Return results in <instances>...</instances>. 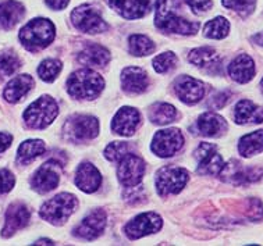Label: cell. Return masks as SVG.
<instances>
[{"label":"cell","mask_w":263,"mask_h":246,"mask_svg":"<svg viewBox=\"0 0 263 246\" xmlns=\"http://www.w3.org/2000/svg\"><path fill=\"white\" fill-rule=\"evenodd\" d=\"M105 88V81L93 70H78L67 80L68 93L80 100L96 99Z\"/></svg>","instance_id":"cell-1"},{"label":"cell","mask_w":263,"mask_h":246,"mask_svg":"<svg viewBox=\"0 0 263 246\" xmlns=\"http://www.w3.org/2000/svg\"><path fill=\"white\" fill-rule=\"evenodd\" d=\"M155 25L168 33L192 35L199 29V23H192L170 9V0H158L155 10Z\"/></svg>","instance_id":"cell-2"},{"label":"cell","mask_w":263,"mask_h":246,"mask_svg":"<svg viewBox=\"0 0 263 246\" xmlns=\"http://www.w3.org/2000/svg\"><path fill=\"white\" fill-rule=\"evenodd\" d=\"M54 24L48 18H34L20 31V41L31 52L49 46L54 39Z\"/></svg>","instance_id":"cell-3"},{"label":"cell","mask_w":263,"mask_h":246,"mask_svg":"<svg viewBox=\"0 0 263 246\" xmlns=\"http://www.w3.org/2000/svg\"><path fill=\"white\" fill-rule=\"evenodd\" d=\"M59 114V106L56 100L50 96H42L29 104L25 110L24 120L29 128L43 129L54 121Z\"/></svg>","instance_id":"cell-4"},{"label":"cell","mask_w":263,"mask_h":246,"mask_svg":"<svg viewBox=\"0 0 263 246\" xmlns=\"http://www.w3.org/2000/svg\"><path fill=\"white\" fill-rule=\"evenodd\" d=\"M77 198L71 194H59L49 199L41 207V217L54 225H62L74 213Z\"/></svg>","instance_id":"cell-5"},{"label":"cell","mask_w":263,"mask_h":246,"mask_svg":"<svg viewBox=\"0 0 263 246\" xmlns=\"http://www.w3.org/2000/svg\"><path fill=\"white\" fill-rule=\"evenodd\" d=\"M71 20L78 31L85 33H101L109 29V25L102 18L101 11L89 5L78 6L72 10Z\"/></svg>","instance_id":"cell-6"},{"label":"cell","mask_w":263,"mask_h":246,"mask_svg":"<svg viewBox=\"0 0 263 246\" xmlns=\"http://www.w3.org/2000/svg\"><path fill=\"white\" fill-rule=\"evenodd\" d=\"M188 177V171L182 167L166 166L158 171L155 184L162 196L178 194L187 185Z\"/></svg>","instance_id":"cell-7"},{"label":"cell","mask_w":263,"mask_h":246,"mask_svg":"<svg viewBox=\"0 0 263 246\" xmlns=\"http://www.w3.org/2000/svg\"><path fill=\"white\" fill-rule=\"evenodd\" d=\"M64 133L71 141L92 139L99 134V121L92 116H74L67 120Z\"/></svg>","instance_id":"cell-8"},{"label":"cell","mask_w":263,"mask_h":246,"mask_svg":"<svg viewBox=\"0 0 263 246\" xmlns=\"http://www.w3.org/2000/svg\"><path fill=\"white\" fill-rule=\"evenodd\" d=\"M184 138L180 129L168 128L158 131L153 137L152 150L159 157H172L182 147Z\"/></svg>","instance_id":"cell-9"},{"label":"cell","mask_w":263,"mask_h":246,"mask_svg":"<svg viewBox=\"0 0 263 246\" xmlns=\"http://www.w3.org/2000/svg\"><path fill=\"white\" fill-rule=\"evenodd\" d=\"M62 167L58 161L49 160L39 167L31 180V185L38 194H48L53 191L60 182Z\"/></svg>","instance_id":"cell-10"},{"label":"cell","mask_w":263,"mask_h":246,"mask_svg":"<svg viewBox=\"0 0 263 246\" xmlns=\"http://www.w3.org/2000/svg\"><path fill=\"white\" fill-rule=\"evenodd\" d=\"M195 157L198 160V173L202 175L220 174L224 163L223 157L217 153V147L213 143H201L195 150Z\"/></svg>","instance_id":"cell-11"},{"label":"cell","mask_w":263,"mask_h":246,"mask_svg":"<svg viewBox=\"0 0 263 246\" xmlns=\"http://www.w3.org/2000/svg\"><path fill=\"white\" fill-rule=\"evenodd\" d=\"M145 174V163L144 160L138 157L137 155H125L120 160L119 170L117 175L121 184L127 188H133L135 185H138Z\"/></svg>","instance_id":"cell-12"},{"label":"cell","mask_w":263,"mask_h":246,"mask_svg":"<svg viewBox=\"0 0 263 246\" xmlns=\"http://www.w3.org/2000/svg\"><path fill=\"white\" fill-rule=\"evenodd\" d=\"M162 224L163 221L159 214L148 212V213L139 214L133 221H129L125 225V234L129 239H139L145 235L158 232L162 228Z\"/></svg>","instance_id":"cell-13"},{"label":"cell","mask_w":263,"mask_h":246,"mask_svg":"<svg viewBox=\"0 0 263 246\" xmlns=\"http://www.w3.org/2000/svg\"><path fill=\"white\" fill-rule=\"evenodd\" d=\"M174 89H176L178 99L187 104L198 103L205 95V85L199 80L188 75L178 77Z\"/></svg>","instance_id":"cell-14"},{"label":"cell","mask_w":263,"mask_h":246,"mask_svg":"<svg viewBox=\"0 0 263 246\" xmlns=\"http://www.w3.org/2000/svg\"><path fill=\"white\" fill-rule=\"evenodd\" d=\"M263 170L255 168V167H244L237 161H230L229 164L223 167L220 177H223L229 182L234 184H244V182H254L262 178Z\"/></svg>","instance_id":"cell-15"},{"label":"cell","mask_w":263,"mask_h":246,"mask_svg":"<svg viewBox=\"0 0 263 246\" xmlns=\"http://www.w3.org/2000/svg\"><path fill=\"white\" fill-rule=\"evenodd\" d=\"M106 225V214L103 210H95L86 216L81 221V224L76 228L77 237L86 239V241H92L102 234L105 230Z\"/></svg>","instance_id":"cell-16"},{"label":"cell","mask_w":263,"mask_h":246,"mask_svg":"<svg viewBox=\"0 0 263 246\" xmlns=\"http://www.w3.org/2000/svg\"><path fill=\"white\" fill-rule=\"evenodd\" d=\"M141 117H139L138 110L133 107H123L116 113L111 129L113 133L119 134L121 137H131L137 131L139 125Z\"/></svg>","instance_id":"cell-17"},{"label":"cell","mask_w":263,"mask_h":246,"mask_svg":"<svg viewBox=\"0 0 263 246\" xmlns=\"http://www.w3.org/2000/svg\"><path fill=\"white\" fill-rule=\"evenodd\" d=\"M29 217H31V213H29L28 207L25 204H11L7 210V213H6L5 228H3L2 235L5 238L11 237L13 234H15L18 230L24 228L28 224Z\"/></svg>","instance_id":"cell-18"},{"label":"cell","mask_w":263,"mask_h":246,"mask_svg":"<svg viewBox=\"0 0 263 246\" xmlns=\"http://www.w3.org/2000/svg\"><path fill=\"white\" fill-rule=\"evenodd\" d=\"M102 184V177L99 170L91 163H82L77 168L76 185L86 194H93Z\"/></svg>","instance_id":"cell-19"},{"label":"cell","mask_w":263,"mask_h":246,"mask_svg":"<svg viewBox=\"0 0 263 246\" xmlns=\"http://www.w3.org/2000/svg\"><path fill=\"white\" fill-rule=\"evenodd\" d=\"M148 85V74L139 67H127L121 72V86L127 93H142Z\"/></svg>","instance_id":"cell-20"},{"label":"cell","mask_w":263,"mask_h":246,"mask_svg":"<svg viewBox=\"0 0 263 246\" xmlns=\"http://www.w3.org/2000/svg\"><path fill=\"white\" fill-rule=\"evenodd\" d=\"M109 5L121 17L127 20H137L148 13L151 0H109Z\"/></svg>","instance_id":"cell-21"},{"label":"cell","mask_w":263,"mask_h":246,"mask_svg":"<svg viewBox=\"0 0 263 246\" xmlns=\"http://www.w3.org/2000/svg\"><path fill=\"white\" fill-rule=\"evenodd\" d=\"M230 77L238 82V84H247L252 80L255 75V63L252 57L248 54H239L230 63L229 66Z\"/></svg>","instance_id":"cell-22"},{"label":"cell","mask_w":263,"mask_h":246,"mask_svg":"<svg viewBox=\"0 0 263 246\" xmlns=\"http://www.w3.org/2000/svg\"><path fill=\"white\" fill-rule=\"evenodd\" d=\"M25 9L17 0L0 2V29H11L24 17Z\"/></svg>","instance_id":"cell-23"},{"label":"cell","mask_w":263,"mask_h":246,"mask_svg":"<svg viewBox=\"0 0 263 246\" xmlns=\"http://www.w3.org/2000/svg\"><path fill=\"white\" fill-rule=\"evenodd\" d=\"M32 86H34L32 77L23 74V75L13 78L6 85L3 96H5V99L7 102H10V103H17V102H20V100L28 93L29 90L32 89Z\"/></svg>","instance_id":"cell-24"},{"label":"cell","mask_w":263,"mask_h":246,"mask_svg":"<svg viewBox=\"0 0 263 246\" xmlns=\"http://www.w3.org/2000/svg\"><path fill=\"white\" fill-rule=\"evenodd\" d=\"M188 60L194 66L208 70V71H216L220 68V57L212 48H198L191 50L188 54Z\"/></svg>","instance_id":"cell-25"},{"label":"cell","mask_w":263,"mask_h":246,"mask_svg":"<svg viewBox=\"0 0 263 246\" xmlns=\"http://www.w3.org/2000/svg\"><path fill=\"white\" fill-rule=\"evenodd\" d=\"M78 62L84 64V66L105 67L107 63L110 62V53L101 45L89 43L78 54Z\"/></svg>","instance_id":"cell-26"},{"label":"cell","mask_w":263,"mask_h":246,"mask_svg":"<svg viewBox=\"0 0 263 246\" xmlns=\"http://www.w3.org/2000/svg\"><path fill=\"white\" fill-rule=\"evenodd\" d=\"M198 129L205 137L215 138L226 133L227 124H226L224 119L219 114L206 111V113L201 114L199 119H198Z\"/></svg>","instance_id":"cell-27"},{"label":"cell","mask_w":263,"mask_h":246,"mask_svg":"<svg viewBox=\"0 0 263 246\" xmlns=\"http://www.w3.org/2000/svg\"><path fill=\"white\" fill-rule=\"evenodd\" d=\"M234 120L237 124L263 123V109L251 100H241L234 110Z\"/></svg>","instance_id":"cell-28"},{"label":"cell","mask_w":263,"mask_h":246,"mask_svg":"<svg viewBox=\"0 0 263 246\" xmlns=\"http://www.w3.org/2000/svg\"><path fill=\"white\" fill-rule=\"evenodd\" d=\"M238 152L242 157H252L263 152V131L247 134L239 139Z\"/></svg>","instance_id":"cell-29"},{"label":"cell","mask_w":263,"mask_h":246,"mask_svg":"<svg viewBox=\"0 0 263 246\" xmlns=\"http://www.w3.org/2000/svg\"><path fill=\"white\" fill-rule=\"evenodd\" d=\"M45 150H46V147H45L43 141L29 139V141H25L20 145L18 152H17V160L21 164H25V163H29V161H32L38 156L43 155Z\"/></svg>","instance_id":"cell-30"},{"label":"cell","mask_w":263,"mask_h":246,"mask_svg":"<svg viewBox=\"0 0 263 246\" xmlns=\"http://www.w3.org/2000/svg\"><path fill=\"white\" fill-rule=\"evenodd\" d=\"M149 119L158 125H166L177 119V110L172 104L158 103L149 111Z\"/></svg>","instance_id":"cell-31"},{"label":"cell","mask_w":263,"mask_h":246,"mask_svg":"<svg viewBox=\"0 0 263 246\" xmlns=\"http://www.w3.org/2000/svg\"><path fill=\"white\" fill-rule=\"evenodd\" d=\"M129 42V52L133 53L134 56L141 57V56H148L151 53L155 52V43L153 41L145 36V35H141V33H134L131 35L128 39Z\"/></svg>","instance_id":"cell-32"},{"label":"cell","mask_w":263,"mask_h":246,"mask_svg":"<svg viewBox=\"0 0 263 246\" xmlns=\"http://www.w3.org/2000/svg\"><path fill=\"white\" fill-rule=\"evenodd\" d=\"M230 23L224 17H216L205 25L203 35L211 39H223L229 35Z\"/></svg>","instance_id":"cell-33"},{"label":"cell","mask_w":263,"mask_h":246,"mask_svg":"<svg viewBox=\"0 0 263 246\" xmlns=\"http://www.w3.org/2000/svg\"><path fill=\"white\" fill-rule=\"evenodd\" d=\"M62 71V62L54 60V59H48L41 63L38 68V74L41 80L45 82H53L58 78V75Z\"/></svg>","instance_id":"cell-34"},{"label":"cell","mask_w":263,"mask_h":246,"mask_svg":"<svg viewBox=\"0 0 263 246\" xmlns=\"http://www.w3.org/2000/svg\"><path fill=\"white\" fill-rule=\"evenodd\" d=\"M153 68L156 72H168L177 64V56L173 52H164L153 59Z\"/></svg>","instance_id":"cell-35"},{"label":"cell","mask_w":263,"mask_h":246,"mask_svg":"<svg viewBox=\"0 0 263 246\" xmlns=\"http://www.w3.org/2000/svg\"><path fill=\"white\" fill-rule=\"evenodd\" d=\"M21 66L18 56L14 52H2L0 53V71L5 75H11L14 74Z\"/></svg>","instance_id":"cell-36"},{"label":"cell","mask_w":263,"mask_h":246,"mask_svg":"<svg viewBox=\"0 0 263 246\" xmlns=\"http://www.w3.org/2000/svg\"><path fill=\"white\" fill-rule=\"evenodd\" d=\"M226 9L234 10L241 15L251 14L255 10L256 0H221Z\"/></svg>","instance_id":"cell-37"},{"label":"cell","mask_w":263,"mask_h":246,"mask_svg":"<svg viewBox=\"0 0 263 246\" xmlns=\"http://www.w3.org/2000/svg\"><path fill=\"white\" fill-rule=\"evenodd\" d=\"M131 146L128 142H113L105 149V157L110 161H120L125 155H128Z\"/></svg>","instance_id":"cell-38"},{"label":"cell","mask_w":263,"mask_h":246,"mask_svg":"<svg viewBox=\"0 0 263 246\" xmlns=\"http://www.w3.org/2000/svg\"><path fill=\"white\" fill-rule=\"evenodd\" d=\"M15 184L14 175L9 170H0V195L7 194L13 190Z\"/></svg>","instance_id":"cell-39"},{"label":"cell","mask_w":263,"mask_h":246,"mask_svg":"<svg viewBox=\"0 0 263 246\" xmlns=\"http://www.w3.org/2000/svg\"><path fill=\"white\" fill-rule=\"evenodd\" d=\"M187 5L191 7V10L196 14L199 13H206L208 10H211L212 0H185Z\"/></svg>","instance_id":"cell-40"},{"label":"cell","mask_w":263,"mask_h":246,"mask_svg":"<svg viewBox=\"0 0 263 246\" xmlns=\"http://www.w3.org/2000/svg\"><path fill=\"white\" fill-rule=\"evenodd\" d=\"M230 99V93L227 92H219V93H216L211 100V104L213 109H221V107H224V104L229 102Z\"/></svg>","instance_id":"cell-41"},{"label":"cell","mask_w":263,"mask_h":246,"mask_svg":"<svg viewBox=\"0 0 263 246\" xmlns=\"http://www.w3.org/2000/svg\"><path fill=\"white\" fill-rule=\"evenodd\" d=\"M45 3L52 10H63L67 7L70 0H45Z\"/></svg>","instance_id":"cell-42"},{"label":"cell","mask_w":263,"mask_h":246,"mask_svg":"<svg viewBox=\"0 0 263 246\" xmlns=\"http://www.w3.org/2000/svg\"><path fill=\"white\" fill-rule=\"evenodd\" d=\"M13 142V137L7 133H0V153L9 149L10 145Z\"/></svg>","instance_id":"cell-43"},{"label":"cell","mask_w":263,"mask_h":246,"mask_svg":"<svg viewBox=\"0 0 263 246\" xmlns=\"http://www.w3.org/2000/svg\"><path fill=\"white\" fill-rule=\"evenodd\" d=\"M254 42L258 43V45H260V46H263V32L258 33V35H255Z\"/></svg>","instance_id":"cell-44"},{"label":"cell","mask_w":263,"mask_h":246,"mask_svg":"<svg viewBox=\"0 0 263 246\" xmlns=\"http://www.w3.org/2000/svg\"><path fill=\"white\" fill-rule=\"evenodd\" d=\"M34 245H53V242L50 239H41V241H36Z\"/></svg>","instance_id":"cell-45"},{"label":"cell","mask_w":263,"mask_h":246,"mask_svg":"<svg viewBox=\"0 0 263 246\" xmlns=\"http://www.w3.org/2000/svg\"><path fill=\"white\" fill-rule=\"evenodd\" d=\"M260 90H262V93H263V80L260 81Z\"/></svg>","instance_id":"cell-46"}]
</instances>
